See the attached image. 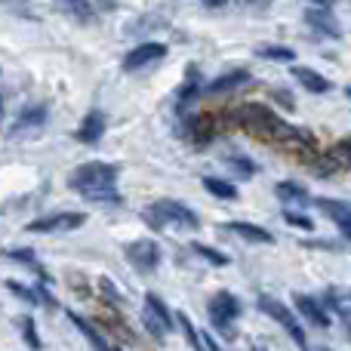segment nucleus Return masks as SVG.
I'll return each instance as SVG.
<instances>
[{"label":"nucleus","mask_w":351,"mask_h":351,"mask_svg":"<svg viewBox=\"0 0 351 351\" xmlns=\"http://www.w3.org/2000/svg\"><path fill=\"white\" fill-rule=\"evenodd\" d=\"M114 182H117V167L105 164V160L84 164L68 176V188L84 194V197H90V194H96V191H105V188H114Z\"/></svg>","instance_id":"f03ea898"},{"label":"nucleus","mask_w":351,"mask_h":351,"mask_svg":"<svg viewBox=\"0 0 351 351\" xmlns=\"http://www.w3.org/2000/svg\"><path fill=\"white\" fill-rule=\"evenodd\" d=\"M204 188L213 194V197H222V200H234V197H237V188L231 185V182L216 179V176H206V179H204Z\"/></svg>","instance_id":"5701e85b"},{"label":"nucleus","mask_w":351,"mask_h":351,"mask_svg":"<svg viewBox=\"0 0 351 351\" xmlns=\"http://www.w3.org/2000/svg\"><path fill=\"white\" fill-rule=\"evenodd\" d=\"M296 308L302 311V317H305L308 324H315V327H321V330L330 327V315L324 311V305L317 302V299H311V296H296Z\"/></svg>","instance_id":"f3484780"},{"label":"nucleus","mask_w":351,"mask_h":351,"mask_svg":"<svg viewBox=\"0 0 351 351\" xmlns=\"http://www.w3.org/2000/svg\"><path fill=\"white\" fill-rule=\"evenodd\" d=\"M142 219H145L152 228H167V225H173V228H182V231H197L200 228V219L197 213H191L185 204H179V200H154L148 210H142Z\"/></svg>","instance_id":"f257e3e1"},{"label":"nucleus","mask_w":351,"mask_h":351,"mask_svg":"<svg viewBox=\"0 0 351 351\" xmlns=\"http://www.w3.org/2000/svg\"><path fill=\"white\" fill-rule=\"evenodd\" d=\"M324 302L330 305V311H336L342 317V324H346L351 333V287H330L324 293Z\"/></svg>","instance_id":"f8f14e48"},{"label":"nucleus","mask_w":351,"mask_h":351,"mask_svg":"<svg viewBox=\"0 0 351 351\" xmlns=\"http://www.w3.org/2000/svg\"><path fill=\"white\" fill-rule=\"evenodd\" d=\"M284 222H287V225H296V228H302V231H311V228H315V222H311L308 216H299V213H293V210L284 213Z\"/></svg>","instance_id":"7c9ffc66"},{"label":"nucleus","mask_w":351,"mask_h":351,"mask_svg":"<svg viewBox=\"0 0 351 351\" xmlns=\"http://www.w3.org/2000/svg\"><path fill=\"white\" fill-rule=\"evenodd\" d=\"M274 194H278V200H284V204H290V206H305L308 204V191H305L299 182H278L274 185Z\"/></svg>","instance_id":"a211bd4d"},{"label":"nucleus","mask_w":351,"mask_h":351,"mask_svg":"<svg viewBox=\"0 0 351 351\" xmlns=\"http://www.w3.org/2000/svg\"><path fill=\"white\" fill-rule=\"evenodd\" d=\"M256 302H259V311L262 315H268L271 317V321H278L280 327L287 330V333L293 336V342H296L299 348H305V330L299 327V321H296V315H293L290 308H287L284 302H278V299H271V296H265V293H262L259 299H256Z\"/></svg>","instance_id":"20e7f679"},{"label":"nucleus","mask_w":351,"mask_h":351,"mask_svg":"<svg viewBox=\"0 0 351 351\" xmlns=\"http://www.w3.org/2000/svg\"><path fill=\"white\" fill-rule=\"evenodd\" d=\"M105 136V114L99 108H93L90 114L84 117V123L77 127V133H74V139L84 142V145H96L99 139Z\"/></svg>","instance_id":"9b49d317"},{"label":"nucleus","mask_w":351,"mask_h":351,"mask_svg":"<svg viewBox=\"0 0 351 351\" xmlns=\"http://www.w3.org/2000/svg\"><path fill=\"white\" fill-rule=\"evenodd\" d=\"M256 56L262 59H271V62H293L296 53L290 47H278V43H265V47H256Z\"/></svg>","instance_id":"b1692460"},{"label":"nucleus","mask_w":351,"mask_h":351,"mask_svg":"<svg viewBox=\"0 0 351 351\" xmlns=\"http://www.w3.org/2000/svg\"><path fill=\"white\" fill-rule=\"evenodd\" d=\"M123 256H127L130 268H133L136 274H154L160 265V247L154 241H148V237L127 243V247H123Z\"/></svg>","instance_id":"7ed1b4c3"},{"label":"nucleus","mask_w":351,"mask_h":351,"mask_svg":"<svg viewBox=\"0 0 351 351\" xmlns=\"http://www.w3.org/2000/svg\"><path fill=\"white\" fill-rule=\"evenodd\" d=\"M6 290L12 293V296H19V299H25V302H31V305H40V296H37V290H31V287H25V284H19V280H6Z\"/></svg>","instance_id":"bb28decb"},{"label":"nucleus","mask_w":351,"mask_h":351,"mask_svg":"<svg viewBox=\"0 0 351 351\" xmlns=\"http://www.w3.org/2000/svg\"><path fill=\"white\" fill-rule=\"evenodd\" d=\"M47 117H49L47 105H28V108H25L22 114L16 117V123H12L10 133L19 136V133H25V130H40L43 123H47Z\"/></svg>","instance_id":"ddd939ff"},{"label":"nucleus","mask_w":351,"mask_h":351,"mask_svg":"<svg viewBox=\"0 0 351 351\" xmlns=\"http://www.w3.org/2000/svg\"><path fill=\"white\" fill-rule=\"evenodd\" d=\"M315 206L342 231V237L351 243V204L348 200H336V197H317Z\"/></svg>","instance_id":"6e6552de"},{"label":"nucleus","mask_w":351,"mask_h":351,"mask_svg":"<svg viewBox=\"0 0 351 351\" xmlns=\"http://www.w3.org/2000/svg\"><path fill=\"white\" fill-rule=\"evenodd\" d=\"M164 56H167V47H164V43H158V40L139 43L136 49H130V53L123 56V71H139V68L160 62Z\"/></svg>","instance_id":"1a4fd4ad"},{"label":"nucleus","mask_w":351,"mask_h":351,"mask_svg":"<svg viewBox=\"0 0 351 351\" xmlns=\"http://www.w3.org/2000/svg\"><path fill=\"white\" fill-rule=\"evenodd\" d=\"M142 324H145V330H148V333H152L158 342L173 330V315H170V308H167V305L160 302V296H154V293H148V296H145Z\"/></svg>","instance_id":"423d86ee"},{"label":"nucleus","mask_w":351,"mask_h":351,"mask_svg":"<svg viewBox=\"0 0 351 351\" xmlns=\"http://www.w3.org/2000/svg\"><path fill=\"white\" fill-rule=\"evenodd\" d=\"M243 6H253V10H268L271 6V0H241Z\"/></svg>","instance_id":"2f4dec72"},{"label":"nucleus","mask_w":351,"mask_h":351,"mask_svg":"<svg viewBox=\"0 0 351 351\" xmlns=\"http://www.w3.org/2000/svg\"><path fill=\"white\" fill-rule=\"evenodd\" d=\"M200 3H206V6H213V10H219V6H225L228 0H200Z\"/></svg>","instance_id":"473e14b6"},{"label":"nucleus","mask_w":351,"mask_h":351,"mask_svg":"<svg viewBox=\"0 0 351 351\" xmlns=\"http://www.w3.org/2000/svg\"><path fill=\"white\" fill-rule=\"evenodd\" d=\"M216 130H219V121L213 114H194L191 123H188V136L197 145H206V142L216 139Z\"/></svg>","instance_id":"4468645a"},{"label":"nucleus","mask_w":351,"mask_h":351,"mask_svg":"<svg viewBox=\"0 0 351 351\" xmlns=\"http://www.w3.org/2000/svg\"><path fill=\"white\" fill-rule=\"evenodd\" d=\"M6 259H16V262H25V265H31L37 274H43V268L37 265V256L31 253V250H6Z\"/></svg>","instance_id":"c756f323"},{"label":"nucleus","mask_w":351,"mask_h":351,"mask_svg":"<svg viewBox=\"0 0 351 351\" xmlns=\"http://www.w3.org/2000/svg\"><path fill=\"white\" fill-rule=\"evenodd\" d=\"M56 6H59V12L71 16L74 22H93V16H96L90 0H56Z\"/></svg>","instance_id":"6ab92c4d"},{"label":"nucleus","mask_w":351,"mask_h":351,"mask_svg":"<svg viewBox=\"0 0 351 351\" xmlns=\"http://www.w3.org/2000/svg\"><path fill=\"white\" fill-rule=\"evenodd\" d=\"M197 90H200V86H197V74H194V77H188L185 84H182L179 99H176V114H182V117L188 114V105L197 99Z\"/></svg>","instance_id":"4be33fe9"},{"label":"nucleus","mask_w":351,"mask_h":351,"mask_svg":"<svg viewBox=\"0 0 351 351\" xmlns=\"http://www.w3.org/2000/svg\"><path fill=\"white\" fill-rule=\"evenodd\" d=\"M290 74L299 80V84L305 86L308 93H330L333 90V84H330L324 74H317L315 68H305V65H290Z\"/></svg>","instance_id":"dca6fc26"},{"label":"nucleus","mask_w":351,"mask_h":351,"mask_svg":"<svg viewBox=\"0 0 351 351\" xmlns=\"http://www.w3.org/2000/svg\"><path fill=\"white\" fill-rule=\"evenodd\" d=\"M250 80V71H228V74H222V77H216L210 86H206V93H231V90H237V86H243Z\"/></svg>","instance_id":"aec40b11"},{"label":"nucleus","mask_w":351,"mask_h":351,"mask_svg":"<svg viewBox=\"0 0 351 351\" xmlns=\"http://www.w3.org/2000/svg\"><path fill=\"white\" fill-rule=\"evenodd\" d=\"M317 351H330V348H317Z\"/></svg>","instance_id":"4c0bfd02"},{"label":"nucleus","mask_w":351,"mask_h":351,"mask_svg":"<svg viewBox=\"0 0 351 351\" xmlns=\"http://www.w3.org/2000/svg\"><path fill=\"white\" fill-rule=\"evenodd\" d=\"M253 351H265V348H259V346H253Z\"/></svg>","instance_id":"c9c22d12"},{"label":"nucleus","mask_w":351,"mask_h":351,"mask_svg":"<svg viewBox=\"0 0 351 351\" xmlns=\"http://www.w3.org/2000/svg\"><path fill=\"white\" fill-rule=\"evenodd\" d=\"M206 348H210V351H222V348H219V342L213 339V336H206Z\"/></svg>","instance_id":"72a5a7b5"},{"label":"nucleus","mask_w":351,"mask_h":351,"mask_svg":"<svg viewBox=\"0 0 351 351\" xmlns=\"http://www.w3.org/2000/svg\"><path fill=\"white\" fill-rule=\"evenodd\" d=\"M191 250L200 256V259H206V262H210V265H219V268H222V265H228V256H225V253H219V250H213V247H204V243H191Z\"/></svg>","instance_id":"a878e982"},{"label":"nucleus","mask_w":351,"mask_h":351,"mask_svg":"<svg viewBox=\"0 0 351 351\" xmlns=\"http://www.w3.org/2000/svg\"><path fill=\"white\" fill-rule=\"evenodd\" d=\"M305 22L311 25V28L317 31V34H324V37H342V28H339V22H336V16L327 10V6H311V10H305Z\"/></svg>","instance_id":"9d476101"},{"label":"nucleus","mask_w":351,"mask_h":351,"mask_svg":"<svg viewBox=\"0 0 351 351\" xmlns=\"http://www.w3.org/2000/svg\"><path fill=\"white\" fill-rule=\"evenodd\" d=\"M222 231L243 237V241H253V243H268V247L274 243V234H271V231L259 228V225H253V222H225Z\"/></svg>","instance_id":"2eb2a0df"},{"label":"nucleus","mask_w":351,"mask_h":351,"mask_svg":"<svg viewBox=\"0 0 351 351\" xmlns=\"http://www.w3.org/2000/svg\"><path fill=\"white\" fill-rule=\"evenodd\" d=\"M228 167L237 176H241V179H250V176H256V164L250 158H237V154H234V158H228Z\"/></svg>","instance_id":"c85d7f7f"},{"label":"nucleus","mask_w":351,"mask_h":351,"mask_svg":"<svg viewBox=\"0 0 351 351\" xmlns=\"http://www.w3.org/2000/svg\"><path fill=\"white\" fill-rule=\"evenodd\" d=\"M68 317H71V321H74V327H77V330H80V333H84V336H86V342H90V346H93V348H96V351H114V348H108V342H105V339H102V333H99V330H96V327H90V324H86V321H84V317L71 315V311H68Z\"/></svg>","instance_id":"412c9836"},{"label":"nucleus","mask_w":351,"mask_h":351,"mask_svg":"<svg viewBox=\"0 0 351 351\" xmlns=\"http://www.w3.org/2000/svg\"><path fill=\"white\" fill-rule=\"evenodd\" d=\"M179 327H182V333H185V342L191 346L194 351H200L204 346H200V333L194 330V324L188 321V315H179Z\"/></svg>","instance_id":"cd10ccee"},{"label":"nucleus","mask_w":351,"mask_h":351,"mask_svg":"<svg viewBox=\"0 0 351 351\" xmlns=\"http://www.w3.org/2000/svg\"><path fill=\"white\" fill-rule=\"evenodd\" d=\"M19 327H22V336H25V342H28L31 351H40L43 348L40 336H37V327H34V317H31V315L19 317Z\"/></svg>","instance_id":"393cba45"},{"label":"nucleus","mask_w":351,"mask_h":351,"mask_svg":"<svg viewBox=\"0 0 351 351\" xmlns=\"http://www.w3.org/2000/svg\"><path fill=\"white\" fill-rule=\"evenodd\" d=\"M311 3H315V6H327V10H330V6H333V0H311Z\"/></svg>","instance_id":"f704fd0d"},{"label":"nucleus","mask_w":351,"mask_h":351,"mask_svg":"<svg viewBox=\"0 0 351 351\" xmlns=\"http://www.w3.org/2000/svg\"><path fill=\"white\" fill-rule=\"evenodd\" d=\"M84 222H86L84 213H53V216L28 222V231H34V234H56V231H74Z\"/></svg>","instance_id":"0eeeda50"},{"label":"nucleus","mask_w":351,"mask_h":351,"mask_svg":"<svg viewBox=\"0 0 351 351\" xmlns=\"http://www.w3.org/2000/svg\"><path fill=\"white\" fill-rule=\"evenodd\" d=\"M210 324L213 327L219 330V333H225L231 339V324L237 321V317H241V302H237V296H231V293H219V296H213L210 299Z\"/></svg>","instance_id":"39448f33"},{"label":"nucleus","mask_w":351,"mask_h":351,"mask_svg":"<svg viewBox=\"0 0 351 351\" xmlns=\"http://www.w3.org/2000/svg\"><path fill=\"white\" fill-rule=\"evenodd\" d=\"M346 93H348V96H351V86H348V90H346Z\"/></svg>","instance_id":"e433bc0d"}]
</instances>
